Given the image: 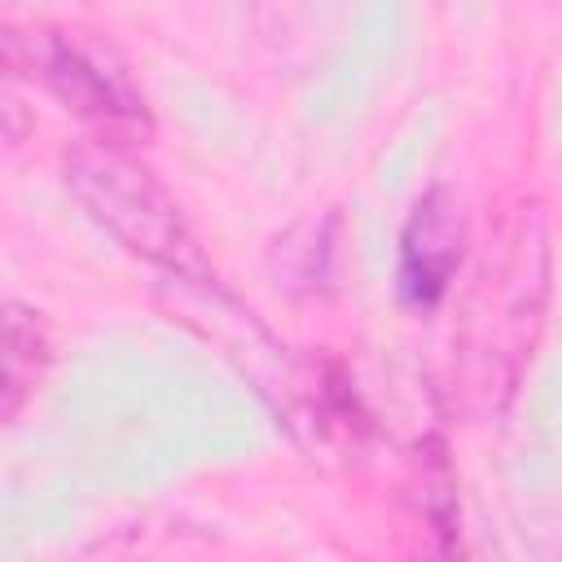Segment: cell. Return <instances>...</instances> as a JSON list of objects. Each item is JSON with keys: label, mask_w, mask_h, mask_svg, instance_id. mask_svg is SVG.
<instances>
[{"label": "cell", "mask_w": 562, "mask_h": 562, "mask_svg": "<svg viewBox=\"0 0 562 562\" xmlns=\"http://www.w3.org/2000/svg\"><path fill=\"white\" fill-rule=\"evenodd\" d=\"M66 184L88 206L97 224H105L127 250L171 268V272H206V259L176 206V198L154 180L149 167L119 149H79L66 158Z\"/></svg>", "instance_id": "obj_1"}, {"label": "cell", "mask_w": 562, "mask_h": 562, "mask_svg": "<svg viewBox=\"0 0 562 562\" xmlns=\"http://www.w3.org/2000/svg\"><path fill=\"white\" fill-rule=\"evenodd\" d=\"M465 250V220L448 189H430L400 237V290L408 303H439Z\"/></svg>", "instance_id": "obj_2"}, {"label": "cell", "mask_w": 562, "mask_h": 562, "mask_svg": "<svg viewBox=\"0 0 562 562\" xmlns=\"http://www.w3.org/2000/svg\"><path fill=\"white\" fill-rule=\"evenodd\" d=\"M35 66H40L44 83L75 110L105 114V119H140L145 114L140 97L127 88V79L119 70L101 66V57H92L88 48L61 40V35L35 40Z\"/></svg>", "instance_id": "obj_3"}, {"label": "cell", "mask_w": 562, "mask_h": 562, "mask_svg": "<svg viewBox=\"0 0 562 562\" xmlns=\"http://www.w3.org/2000/svg\"><path fill=\"white\" fill-rule=\"evenodd\" d=\"M44 364V334L31 312L9 303V325H4V417L22 408V395L35 386Z\"/></svg>", "instance_id": "obj_4"}]
</instances>
